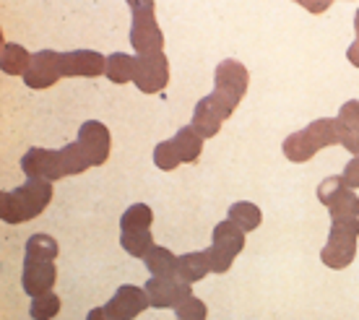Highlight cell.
Listing matches in <instances>:
<instances>
[{"mask_svg": "<svg viewBox=\"0 0 359 320\" xmlns=\"http://www.w3.org/2000/svg\"><path fill=\"white\" fill-rule=\"evenodd\" d=\"M357 240H359V219H331V232H328L325 248L320 250V260L328 268L341 271L357 255Z\"/></svg>", "mask_w": 359, "mask_h": 320, "instance_id": "7a4b0ae2", "label": "cell"}, {"mask_svg": "<svg viewBox=\"0 0 359 320\" xmlns=\"http://www.w3.org/2000/svg\"><path fill=\"white\" fill-rule=\"evenodd\" d=\"M146 268L151 279H175L177 276V255L172 250L162 248V245H154L144 258Z\"/></svg>", "mask_w": 359, "mask_h": 320, "instance_id": "9a60e30c", "label": "cell"}, {"mask_svg": "<svg viewBox=\"0 0 359 320\" xmlns=\"http://www.w3.org/2000/svg\"><path fill=\"white\" fill-rule=\"evenodd\" d=\"M133 24H130V45L141 55H156L164 50V34L156 27V6L149 0H135L130 3Z\"/></svg>", "mask_w": 359, "mask_h": 320, "instance_id": "3957f363", "label": "cell"}, {"mask_svg": "<svg viewBox=\"0 0 359 320\" xmlns=\"http://www.w3.org/2000/svg\"><path fill=\"white\" fill-rule=\"evenodd\" d=\"M79 146L83 149L91 167H102L109 159V149H112L109 128L104 123H99V120L83 123L81 131H79Z\"/></svg>", "mask_w": 359, "mask_h": 320, "instance_id": "30bf717a", "label": "cell"}, {"mask_svg": "<svg viewBox=\"0 0 359 320\" xmlns=\"http://www.w3.org/2000/svg\"><path fill=\"white\" fill-rule=\"evenodd\" d=\"M232 112H234V107L229 105V102H224L219 94L211 91L208 97H203L196 105L190 128H193L201 138H214V135L222 131V123H224L226 117H232Z\"/></svg>", "mask_w": 359, "mask_h": 320, "instance_id": "5b68a950", "label": "cell"}, {"mask_svg": "<svg viewBox=\"0 0 359 320\" xmlns=\"http://www.w3.org/2000/svg\"><path fill=\"white\" fill-rule=\"evenodd\" d=\"M318 201L331 211V219H359V198L344 178L333 175L318 185Z\"/></svg>", "mask_w": 359, "mask_h": 320, "instance_id": "277c9868", "label": "cell"}, {"mask_svg": "<svg viewBox=\"0 0 359 320\" xmlns=\"http://www.w3.org/2000/svg\"><path fill=\"white\" fill-rule=\"evenodd\" d=\"M154 213L146 204H133L120 216V229L123 232H146L151 229Z\"/></svg>", "mask_w": 359, "mask_h": 320, "instance_id": "d4e9b609", "label": "cell"}, {"mask_svg": "<svg viewBox=\"0 0 359 320\" xmlns=\"http://www.w3.org/2000/svg\"><path fill=\"white\" fill-rule=\"evenodd\" d=\"M57 240L50 234H32L27 242V253H24V263H55L57 258Z\"/></svg>", "mask_w": 359, "mask_h": 320, "instance_id": "d6986e66", "label": "cell"}, {"mask_svg": "<svg viewBox=\"0 0 359 320\" xmlns=\"http://www.w3.org/2000/svg\"><path fill=\"white\" fill-rule=\"evenodd\" d=\"M32 62V55L24 50L21 45H13V42H6L3 45V58H0V68L8 76H24Z\"/></svg>", "mask_w": 359, "mask_h": 320, "instance_id": "cb8c5ba5", "label": "cell"}, {"mask_svg": "<svg viewBox=\"0 0 359 320\" xmlns=\"http://www.w3.org/2000/svg\"><path fill=\"white\" fill-rule=\"evenodd\" d=\"M203 253H206L208 266H211V271H214V274H226V271L232 268L234 255H232V253H226L224 248H219V245H211V248H206Z\"/></svg>", "mask_w": 359, "mask_h": 320, "instance_id": "f546056e", "label": "cell"}, {"mask_svg": "<svg viewBox=\"0 0 359 320\" xmlns=\"http://www.w3.org/2000/svg\"><path fill=\"white\" fill-rule=\"evenodd\" d=\"M21 169L29 180H42V182H55L65 178L57 152H47V149H29L21 156Z\"/></svg>", "mask_w": 359, "mask_h": 320, "instance_id": "7c38bea8", "label": "cell"}, {"mask_svg": "<svg viewBox=\"0 0 359 320\" xmlns=\"http://www.w3.org/2000/svg\"><path fill=\"white\" fill-rule=\"evenodd\" d=\"M86 320H109L107 312H104V307H94V310L86 315Z\"/></svg>", "mask_w": 359, "mask_h": 320, "instance_id": "d590c367", "label": "cell"}, {"mask_svg": "<svg viewBox=\"0 0 359 320\" xmlns=\"http://www.w3.org/2000/svg\"><path fill=\"white\" fill-rule=\"evenodd\" d=\"M175 149H177L180 159L185 161V164H196L201 159V152H203V138L193 131V128H180L177 133H175Z\"/></svg>", "mask_w": 359, "mask_h": 320, "instance_id": "44dd1931", "label": "cell"}, {"mask_svg": "<svg viewBox=\"0 0 359 320\" xmlns=\"http://www.w3.org/2000/svg\"><path fill=\"white\" fill-rule=\"evenodd\" d=\"M177 320H206L208 315V307L203 300H198V297H190L185 302L180 305L177 310Z\"/></svg>", "mask_w": 359, "mask_h": 320, "instance_id": "4dcf8cb0", "label": "cell"}, {"mask_svg": "<svg viewBox=\"0 0 359 320\" xmlns=\"http://www.w3.org/2000/svg\"><path fill=\"white\" fill-rule=\"evenodd\" d=\"M250 84V73L240 60H224L216 65L214 73V94L229 102L232 107H237L243 102L245 91Z\"/></svg>", "mask_w": 359, "mask_h": 320, "instance_id": "8992f818", "label": "cell"}, {"mask_svg": "<svg viewBox=\"0 0 359 320\" xmlns=\"http://www.w3.org/2000/svg\"><path fill=\"white\" fill-rule=\"evenodd\" d=\"M344 182H346V187H351V190H357L359 187V156H354V159L344 167Z\"/></svg>", "mask_w": 359, "mask_h": 320, "instance_id": "d6a6232c", "label": "cell"}, {"mask_svg": "<svg viewBox=\"0 0 359 320\" xmlns=\"http://www.w3.org/2000/svg\"><path fill=\"white\" fill-rule=\"evenodd\" d=\"M55 281H57V271L55 263H24V274H21V286L29 297H39V294L53 292Z\"/></svg>", "mask_w": 359, "mask_h": 320, "instance_id": "5bb4252c", "label": "cell"}, {"mask_svg": "<svg viewBox=\"0 0 359 320\" xmlns=\"http://www.w3.org/2000/svg\"><path fill=\"white\" fill-rule=\"evenodd\" d=\"M229 222H234L240 229L248 234V232H252V229H258L261 227V222H263V213H261V208L255 204H250V201H237V204H232L229 206Z\"/></svg>", "mask_w": 359, "mask_h": 320, "instance_id": "603a6c76", "label": "cell"}, {"mask_svg": "<svg viewBox=\"0 0 359 320\" xmlns=\"http://www.w3.org/2000/svg\"><path fill=\"white\" fill-rule=\"evenodd\" d=\"M63 79V62L60 53L55 50H39L32 55L27 73H24V84L29 89H50L57 81Z\"/></svg>", "mask_w": 359, "mask_h": 320, "instance_id": "52a82bcc", "label": "cell"}, {"mask_svg": "<svg viewBox=\"0 0 359 320\" xmlns=\"http://www.w3.org/2000/svg\"><path fill=\"white\" fill-rule=\"evenodd\" d=\"M354 120H359V99H349L339 109V123H354Z\"/></svg>", "mask_w": 359, "mask_h": 320, "instance_id": "836d02e7", "label": "cell"}, {"mask_svg": "<svg viewBox=\"0 0 359 320\" xmlns=\"http://www.w3.org/2000/svg\"><path fill=\"white\" fill-rule=\"evenodd\" d=\"M354 32H357V42H359V8H357V13H354Z\"/></svg>", "mask_w": 359, "mask_h": 320, "instance_id": "8d00e7d4", "label": "cell"}, {"mask_svg": "<svg viewBox=\"0 0 359 320\" xmlns=\"http://www.w3.org/2000/svg\"><path fill=\"white\" fill-rule=\"evenodd\" d=\"M346 58H349L351 65H357V68H359V42L349 45V50H346Z\"/></svg>", "mask_w": 359, "mask_h": 320, "instance_id": "e575fe53", "label": "cell"}, {"mask_svg": "<svg viewBox=\"0 0 359 320\" xmlns=\"http://www.w3.org/2000/svg\"><path fill=\"white\" fill-rule=\"evenodd\" d=\"M211 245H219V248H224L226 253H232V255H237V253H243L245 248V232L237 227L234 222H219L214 227V232H211Z\"/></svg>", "mask_w": 359, "mask_h": 320, "instance_id": "ffe728a7", "label": "cell"}, {"mask_svg": "<svg viewBox=\"0 0 359 320\" xmlns=\"http://www.w3.org/2000/svg\"><path fill=\"white\" fill-rule=\"evenodd\" d=\"M120 245L126 250L128 255H133V258H146V253L154 248V240H151V232H123L120 234Z\"/></svg>", "mask_w": 359, "mask_h": 320, "instance_id": "4316f807", "label": "cell"}, {"mask_svg": "<svg viewBox=\"0 0 359 320\" xmlns=\"http://www.w3.org/2000/svg\"><path fill=\"white\" fill-rule=\"evenodd\" d=\"M154 164L162 169V172H172V169H177L182 164L177 149H175V141L156 143V149H154Z\"/></svg>", "mask_w": 359, "mask_h": 320, "instance_id": "f1b7e54d", "label": "cell"}, {"mask_svg": "<svg viewBox=\"0 0 359 320\" xmlns=\"http://www.w3.org/2000/svg\"><path fill=\"white\" fill-rule=\"evenodd\" d=\"M63 62V76H83V79H97L107 73V58L94 53V50H73V53H60Z\"/></svg>", "mask_w": 359, "mask_h": 320, "instance_id": "4fadbf2b", "label": "cell"}, {"mask_svg": "<svg viewBox=\"0 0 359 320\" xmlns=\"http://www.w3.org/2000/svg\"><path fill=\"white\" fill-rule=\"evenodd\" d=\"M149 305L151 302H149V294H146L144 286L123 284L112 294V300L104 305V312H107L109 320H133V318H138Z\"/></svg>", "mask_w": 359, "mask_h": 320, "instance_id": "9c48e42d", "label": "cell"}, {"mask_svg": "<svg viewBox=\"0 0 359 320\" xmlns=\"http://www.w3.org/2000/svg\"><path fill=\"white\" fill-rule=\"evenodd\" d=\"M284 156H287L289 161H294V164H302V161H310L315 156V154L320 152L318 149V143L313 141V135L305 131H297V133L287 135V141H284Z\"/></svg>", "mask_w": 359, "mask_h": 320, "instance_id": "e0dca14e", "label": "cell"}, {"mask_svg": "<svg viewBox=\"0 0 359 320\" xmlns=\"http://www.w3.org/2000/svg\"><path fill=\"white\" fill-rule=\"evenodd\" d=\"M57 156H60V167H63L65 178H68V175H81V172H86V169L91 167L83 149L79 146V141L63 146V149L57 152Z\"/></svg>", "mask_w": 359, "mask_h": 320, "instance_id": "484cf974", "label": "cell"}, {"mask_svg": "<svg viewBox=\"0 0 359 320\" xmlns=\"http://www.w3.org/2000/svg\"><path fill=\"white\" fill-rule=\"evenodd\" d=\"M146 294H149V302L156 310H164V307H175L177 310L180 305L190 300L193 292H190V284L180 281L177 276L175 279H149L144 284Z\"/></svg>", "mask_w": 359, "mask_h": 320, "instance_id": "8fae6325", "label": "cell"}, {"mask_svg": "<svg viewBox=\"0 0 359 320\" xmlns=\"http://www.w3.org/2000/svg\"><path fill=\"white\" fill-rule=\"evenodd\" d=\"M60 312V297L57 294H39L32 300V318L34 320H53Z\"/></svg>", "mask_w": 359, "mask_h": 320, "instance_id": "83f0119b", "label": "cell"}, {"mask_svg": "<svg viewBox=\"0 0 359 320\" xmlns=\"http://www.w3.org/2000/svg\"><path fill=\"white\" fill-rule=\"evenodd\" d=\"M341 146L354 156H359V120L354 123H341Z\"/></svg>", "mask_w": 359, "mask_h": 320, "instance_id": "1f68e13d", "label": "cell"}, {"mask_svg": "<svg viewBox=\"0 0 359 320\" xmlns=\"http://www.w3.org/2000/svg\"><path fill=\"white\" fill-rule=\"evenodd\" d=\"M206 274H211V266H208V258L203 250L177 255V279L180 281L196 284V281H201V279H206Z\"/></svg>", "mask_w": 359, "mask_h": 320, "instance_id": "2e32d148", "label": "cell"}, {"mask_svg": "<svg viewBox=\"0 0 359 320\" xmlns=\"http://www.w3.org/2000/svg\"><path fill=\"white\" fill-rule=\"evenodd\" d=\"M135 65H138V58L128 53H112L107 58V76L112 84H128V81H135Z\"/></svg>", "mask_w": 359, "mask_h": 320, "instance_id": "7402d4cb", "label": "cell"}, {"mask_svg": "<svg viewBox=\"0 0 359 320\" xmlns=\"http://www.w3.org/2000/svg\"><path fill=\"white\" fill-rule=\"evenodd\" d=\"M138 89L144 94H156L170 84V60L164 53L156 55H141L135 65V81Z\"/></svg>", "mask_w": 359, "mask_h": 320, "instance_id": "ba28073f", "label": "cell"}, {"mask_svg": "<svg viewBox=\"0 0 359 320\" xmlns=\"http://www.w3.org/2000/svg\"><path fill=\"white\" fill-rule=\"evenodd\" d=\"M307 133L313 135L318 149H328V146H341V123L339 117H320L307 125Z\"/></svg>", "mask_w": 359, "mask_h": 320, "instance_id": "ac0fdd59", "label": "cell"}, {"mask_svg": "<svg viewBox=\"0 0 359 320\" xmlns=\"http://www.w3.org/2000/svg\"><path fill=\"white\" fill-rule=\"evenodd\" d=\"M53 201V182L27 180L24 185L6 190L0 196V216L6 224H21L36 219Z\"/></svg>", "mask_w": 359, "mask_h": 320, "instance_id": "6da1fadb", "label": "cell"}]
</instances>
